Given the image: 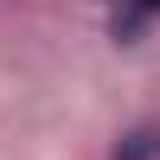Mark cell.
Returning a JSON list of instances; mask_svg holds the SVG:
<instances>
[{
    "label": "cell",
    "mask_w": 160,
    "mask_h": 160,
    "mask_svg": "<svg viewBox=\"0 0 160 160\" xmlns=\"http://www.w3.org/2000/svg\"><path fill=\"white\" fill-rule=\"evenodd\" d=\"M115 160H160V128H154V122L128 128V135L115 141Z\"/></svg>",
    "instance_id": "7a4b0ae2"
},
{
    "label": "cell",
    "mask_w": 160,
    "mask_h": 160,
    "mask_svg": "<svg viewBox=\"0 0 160 160\" xmlns=\"http://www.w3.org/2000/svg\"><path fill=\"white\" fill-rule=\"evenodd\" d=\"M154 19H160V0H122V13H115V38H122V45H135Z\"/></svg>",
    "instance_id": "6da1fadb"
}]
</instances>
